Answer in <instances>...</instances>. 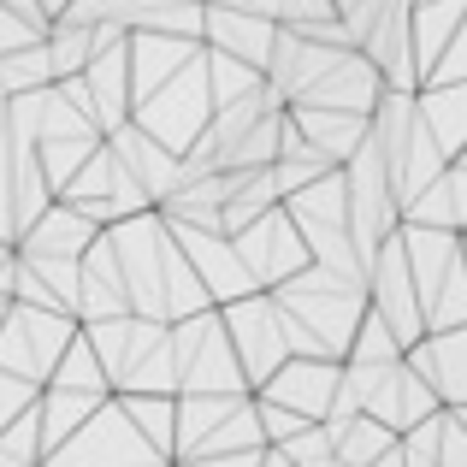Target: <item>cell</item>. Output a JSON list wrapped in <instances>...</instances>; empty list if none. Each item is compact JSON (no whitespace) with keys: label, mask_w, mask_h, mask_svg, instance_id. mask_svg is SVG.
Wrapping results in <instances>:
<instances>
[{"label":"cell","mask_w":467,"mask_h":467,"mask_svg":"<svg viewBox=\"0 0 467 467\" xmlns=\"http://www.w3.org/2000/svg\"><path fill=\"white\" fill-rule=\"evenodd\" d=\"M213 54H231L243 66H254L266 78V59H273V42H278V18L266 12H249V6H225V0H207V36H202Z\"/></svg>","instance_id":"6da1fadb"},{"label":"cell","mask_w":467,"mask_h":467,"mask_svg":"<svg viewBox=\"0 0 467 467\" xmlns=\"http://www.w3.org/2000/svg\"><path fill=\"white\" fill-rule=\"evenodd\" d=\"M420 119L432 125V137L444 142V154L462 160V149H467V78L426 83L420 89Z\"/></svg>","instance_id":"8992f818"},{"label":"cell","mask_w":467,"mask_h":467,"mask_svg":"<svg viewBox=\"0 0 467 467\" xmlns=\"http://www.w3.org/2000/svg\"><path fill=\"white\" fill-rule=\"evenodd\" d=\"M207 42H190V36H166V30H130V95L137 107L149 101L154 89H166Z\"/></svg>","instance_id":"3957f363"},{"label":"cell","mask_w":467,"mask_h":467,"mask_svg":"<svg viewBox=\"0 0 467 467\" xmlns=\"http://www.w3.org/2000/svg\"><path fill=\"white\" fill-rule=\"evenodd\" d=\"M30 42H47V36L36 30V24L24 18L18 6H12V0H0V59L18 54V47H30Z\"/></svg>","instance_id":"52a82bcc"},{"label":"cell","mask_w":467,"mask_h":467,"mask_svg":"<svg viewBox=\"0 0 467 467\" xmlns=\"http://www.w3.org/2000/svg\"><path fill=\"white\" fill-rule=\"evenodd\" d=\"M290 119H296V130L308 137V149L326 160V166H337V171L367 149V137H373V119H367V113H337V107H290Z\"/></svg>","instance_id":"277c9868"},{"label":"cell","mask_w":467,"mask_h":467,"mask_svg":"<svg viewBox=\"0 0 467 467\" xmlns=\"http://www.w3.org/2000/svg\"><path fill=\"white\" fill-rule=\"evenodd\" d=\"M95 237H101V225H95L89 213H78L71 202H54L30 231H24L18 254H30V261H83Z\"/></svg>","instance_id":"5b68a950"},{"label":"cell","mask_w":467,"mask_h":467,"mask_svg":"<svg viewBox=\"0 0 467 467\" xmlns=\"http://www.w3.org/2000/svg\"><path fill=\"white\" fill-rule=\"evenodd\" d=\"M462 160H467V149H462Z\"/></svg>","instance_id":"9c48e42d"},{"label":"cell","mask_w":467,"mask_h":467,"mask_svg":"<svg viewBox=\"0 0 467 467\" xmlns=\"http://www.w3.org/2000/svg\"><path fill=\"white\" fill-rule=\"evenodd\" d=\"M379 101H385V78H379V66L361 54V47H349V54H343L308 95H296L290 107H337V113H367V119H373Z\"/></svg>","instance_id":"7a4b0ae2"},{"label":"cell","mask_w":467,"mask_h":467,"mask_svg":"<svg viewBox=\"0 0 467 467\" xmlns=\"http://www.w3.org/2000/svg\"><path fill=\"white\" fill-rule=\"evenodd\" d=\"M456 78H467V18H462V30H456V42L444 47V59H438V71L426 83H456Z\"/></svg>","instance_id":"ba28073f"}]
</instances>
